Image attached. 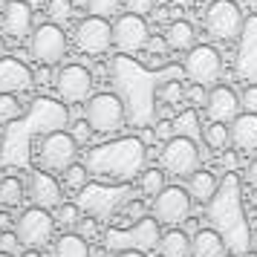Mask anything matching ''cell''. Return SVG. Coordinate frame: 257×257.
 I'll list each match as a JSON object with an SVG mask.
<instances>
[{
  "mask_svg": "<svg viewBox=\"0 0 257 257\" xmlns=\"http://www.w3.org/2000/svg\"><path fill=\"white\" fill-rule=\"evenodd\" d=\"M194 41H197V32H194V26L182 21V18H176L168 24L165 29V44L168 49H174V52H185V49H194Z\"/></svg>",
  "mask_w": 257,
  "mask_h": 257,
  "instance_id": "22",
  "label": "cell"
},
{
  "mask_svg": "<svg viewBox=\"0 0 257 257\" xmlns=\"http://www.w3.org/2000/svg\"><path fill=\"white\" fill-rule=\"evenodd\" d=\"M121 211H124V217H127L130 222H139L142 217H145V202H142V199H124Z\"/></svg>",
  "mask_w": 257,
  "mask_h": 257,
  "instance_id": "35",
  "label": "cell"
},
{
  "mask_svg": "<svg viewBox=\"0 0 257 257\" xmlns=\"http://www.w3.org/2000/svg\"><path fill=\"white\" fill-rule=\"evenodd\" d=\"M72 12H75V6H72V0H47V15H49V24H70L72 21Z\"/></svg>",
  "mask_w": 257,
  "mask_h": 257,
  "instance_id": "30",
  "label": "cell"
},
{
  "mask_svg": "<svg viewBox=\"0 0 257 257\" xmlns=\"http://www.w3.org/2000/svg\"><path fill=\"white\" fill-rule=\"evenodd\" d=\"M182 72L191 78V84H202V87H208V84H214L217 78H220V72H222L220 52H217L214 47H208V44H199V47L188 49Z\"/></svg>",
  "mask_w": 257,
  "mask_h": 257,
  "instance_id": "13",
  "label": "cell"
},
{
  "mask_svg": "<svg viewBox=\"0 0 257 257\" xmlns=\"http://www.w3.org/2000/svg\"><path fill=\"white\" fill-rule=\"evenodd\" d=\"M84 118L93 127V133L110 136L124 124V101L116 93H95L84 104Z\"/></svg>",
  "mask_w": 257,
  "mask_h": 257,
  "instance_id": "4",
  "label": "cell"
},
{
  "mask_svg": "<svg viewBox=\"0 0 257 257\" xmlns=\"http://www.w3.org/2000/svg\"><path fill=\"white\" fill-rule=\"evenodd\" d=\"M217 191H220V179L211 174V171H194V174L188 176V194L191 199H197L202 205H208L211 199L217 197Z\"/></svg>",
  "mask_w": 257,
  "mask_h": 257,
  "instance_id": "21",
  "label": "cell"
},
{
  "mask_svg": "<svg viewBox=\"0 0 257 257\" xmlns=\"http://www.w3.org/2000/svg\"><path fill=\"white\" fill-rule=\"evenodd\" d=\"M237 72L248 84H257V18L251 15L240 32V55H237Z\"/></svg>",
  "mask_w": 257,
  "mask_h": 257,
  "instance_id": "16",
  "label": "cell"
},
{
  "mask_svg": "<svg viewBox=\"0 0 257 257\" xmlns=\"http://www.w3.org/2000/svg\"><path fill=\"white\" fill-rule=\"evenodd\" d=\"M3 52H6V44H3V38H0V58H3Z\"/></svg>",
  "mask_w": 257,
  "mask_h": 257,
  "instance_id": "53",
  "label": "cell"
},
{
  "mask_svg": "<svg viewBox=\"0 0 257 257\" xmlns=\"http://www.w3.org/2000/svg\"><path fill=\"white\" fill-rule=\"evenodd\" d=\"M245 176H248V182H251V188L257 191V156L251 159V165H248V171H245Z\"/></svg>",
  "mask_w": 257,
  "mask_h": 257,
  "instance_id": "44",
  "label": "cell"
},
{
  "mask_svg": "<svg viewBox=\"0 0 257 257\" xmlns=\"http://www.w3.org/2000/svg\"><path fill=\"white\" fill-rule=\"evenodd\" d=\"M0 231H15L12 214H0Z\"/></svg>",
  "mask_w": 257,
  "mask_h": 257,
  "instance_id": "46",
  "label": "cell"
},
{
  "mask_svg": "<svg viewBox=\"0 0 257 257\" xmlns=\"http://www.w3.org/2000/svg\"><path fill=\"white\" fill-rule=\"evenodd\" d=\"M72 41L84 55H104L113 47V24L107 18H98V15H87L78 21Z\"/></svg>",
  "mask_w": 257,
  "mask_h": 257,
  "instance_id": "7",
  "label": "cell"
},
{
  "mask_svg": "<svg viewBox=\"0 0 257 257\" xmlns=\"http://www.w3.org/2000/svg\"><path fill=\"white\" fill-rule=\"evenodd\" d=\"M21 101L15 98L12 93H0V124H9V121H15V118L21 116Z\"/></svg>",
  "mask_w": 257,
  "mask_h": 257,
  "instance_id": "32",
  "label": "cell"
},
{
  "mask_svg": "<svg viewBox=\"0 0 257 257\" xmlns=\"http://www.w3.org/2000/svg\"><path fill=\"white\" fill-rule=\"evenodd\" d=\"M15 234H18V243L24 248H44L52 243V234H55V217L47 208H26L18 220H15Z\"/></svg>",
  "mask_w": 257,
  "mask_h": 257,
  "instance_id": "6",
  "label": "cell"
},
{
  "mask_svg": "<svg viewBox=\"0 0 257 257\" xmlns=\"http://www.w3.org/2000/svg\"><path fill=\"white\" fill-rule=\"evenodd\" d=\"M202 142L208 145V151H225L231 145V130L225 121H211L208 127H202Z\"/></svg>",
  "mask_w": 257,
  "mask_h": 257,
  "instance_id": "25",
  "label": "cell"
},
{
  "mask_svg": "<svg viewBox=\"0 0 257 257\" xmlns=\"http://www.w3.org/2000/svg\"><path fill=\"white\" fill-rule=\"evenodd\" d=\"M240 104L245 107V113H257V84H248L240 93Z\"/></svg>",
  "mask_w": 257,
  "mask_h": 257,
  "instance_id": "38",
  "label": "cell"
},
{
  "mask_svg": "<svg viewBox=\"0 0 257 257\" xmlns=\"http://www.w3.org/2000/svg\"><path fill=\"white\" fill-rule=\"evenodd\" d=\"M153 95H156V101H165V104H179L185 98V87H182L179 78H168V81H162L156 87Z\"/></svg>",
  "mask_w": 257,
  "mask_h": 257,
  "instance_id": "29",
  "label": "cell"
},
{
  "mask_svg": "<svg viewBox=\"0 0 257 257\" xmlns=\"http://www.w3.org/2000/svg\"><path fill=\"white\" fill-rule=\"evenodd\" d=\"M208 217L214 222V228L225 237V243L231 245L234 251H245L248 248V234H245V222H243V214L237 211L240 205V176L228 171L225 179L220 182V191L217 197L208 202Z\"/></svg>",
  "mask_w": 257,
  "mask_h": 257,
  "instance_id": "2",
  "label": "cell"
},
{
  "mask_svg": "<svg viewBox=\"0 0 257 257\" xmlns=\"http://www.w3.org/2000/svg\"><path fill=\"white\" fill-rule=\"evenodd\" d=\"M0 26H3V35H9L12 41H26L35 32V26H32V6L26 0H9L3 6V15H0Z\"/></svg>",
  "mask_w": 257,
  "mask_h": 257,
  "instance_id": "15",
  "label": "cell"
},
{
  "mask_svg": "<svg viewBox=\"0 0 257 257\" xmlns=\"http://www.w3.org/2000/svg\"><path fill=\"white\" fill-rule=\"evenodd\" d=\"M24 202V182L18 176H3L0 179V205L3 208H18Z\"/></svg>",
  "mask_w": 257,
  "mask_h": 257,
  "instance_id": "26",
  "label": "cell"
},
{
  "mask_svg": "<svg viewBox=\"0 0 257 257\" xmlns=\"http://www.w3.org/2000/svg\"><path fill=\"white\" fill-rule=\"evenodd\" d=\"M159 251H162V257H191V237L179 228H171L162 234Z\"/></svg>",
  "mask_w": 257,
  "mask_h": 257,
  "instance_id": "23",
  "label": "cell"
},
{
  "mask_svg": "<svg viewBox=\"0 0 257 257\" xmlns=\"http://www.w3.org/2000/svg\"><path fill=\"white\" fill-rule=\"evenodd\" d=\"M78 159V142L67 130H52L38 139V165L49 174H64Z\"/></svg>",
  "mask_w": 257,
  "mask_h": 257,
  "instance_id": "3",
  "label": "cell"
},
{
  "mask_svg": "<svg viewBox=\"0 0 257 257\" xmlns=\"http://www.w3.org/2000/svg\"><path fill=\"white\" fill-rule=\"evenodd\" d=\"M168 3H171V6H176V9H182V6H194L197 0H168Z\"/></svg>",
  "mask_w": 257,
  "mask_h": 257,
  "instance_id": "50",
  "label": "cell"
},
{
  "mask_svg": "<svg viewBox=\"0 0 257 257\" xmlns=\"http://www.w3.org/2000/svg\"><path fill=\"white\" fill-rule=\"evenodd\" d=\"M165 47H168V44H165L162 38H151V41H148V49H151V52H165Z\"/></svg>",
  "mask_w": 257,
  "mask_h": 257,
  "instance_id": "47",
  "label": "cell"
},
{
  "mask_svg": "<svg viewBox=\"0 0 257 257\" xmlns=\"http://www.w3.org/2000/svg\"><path fill=\"white\" fill-rule=\"evenodd\" d=\"M251 248H254V251H257V234H254V240H251Z\"/></svg>",
  "mask_w": 257,
  "mask_h": 257,
  "instance_id": "54",
  "label": "cell"
},
{
  "mask_svg": "<svg viewBox=\"0 0 257 257\" xmlns=\"http://www.w3.org/2000/svg\"><path fill=\"white\" fill-rule=\"evenodd\" d=\"M55 222L64 225V228H75V225L81 222V211H78V205H72V202H61L58 211H55Z\"/></svg>",
  "mask_w": 257,
  "mask_h": 257,
  "instance_id": "33",
  "label": "cell"
},
{
  "mask_svg": "<svg viewBox=\"0 0 257 257\" xmlns=\"http://www.w3.org/2000/svg\"><path fill=\"white\" fill-rule=\"evenodd\" d=\"M162 231H159V220L156 217H142L139 222H133L127 231H110L107 234V248H159Z\"/></svg>",
  "mask_w": 257,
  "mask_h": 257,
  "instance_id": "9",
  "label": "cell"
},
{
  "mask_svg": "<svg viewBox=\"0 0 257 257\" xmlns=\"http://www.w3.org/2000/svg\"><path fill=\"white\" fill-rule=\"evenodd\" d=\"M240 107H243V104H240V95L234 93L231 87L217 84L214 90H208V98H205V113H208L211 121H234Z\"/></svg>",
  "mask_w": 257,
  "mask_h": 257,
  "instance_id": "17",
  "label": "cell"
},
{
  "mask_svg": "<svg viewBox=\"0 0 257 257\" xmlns=\"http://www.w3.org/2000/svg\"><path fill=\"white\" fill-rule=\"evenodd\" d=\"M0 257H15V254H9V251H0Z\"/></svg>",
  "mask_w": 257,
  "mask_h": 257,
  "instance_id": "55",
  "label": "cell"
},
{
  "mask_svg": "<svg viewBox=\"0 0 257 257\" xmlns=\"http://www.w3.org/2000/svg\"><path fill=\"white\" fill-rule=\"evenodd\" d=\"M153 116L156 121H174V104H165V101H153Z\"/></svg>",
  "mask_w": 257,
  "mask_h": 257,
  "instance_id": "40",
  "label": "cell"
},
{
  "mask_svg": "<svg viewBox=\"0 0 257 257\" xmlns=\"http://www.w3.org/2000/svg\"><path fill=\"white\" fill-rule=\"evenodd\" d=\"M185 98H188L194 107H205V98H208V93H205V87H202V84H194L191 90H185Z\"/></svg>",
  "mask_w": 257,
  "mask_h": 257,
  "instance_id": "39",
  "label": "cell"
},
{
  "mask_svg": "<svg viewBox=\"0 0 257 257\" xmlns=\"http://www.w3.org/2000/svg\"><path fill=\"white\" fill-rule=\"evenodd\" d=\"M174 136H188V139H202V127H199L197 110H185L174 116Z\"/></svg>",
  "mask_w": 257,
  "mask_h": 257,
  "instance_id": "27",
  "label": "cell"
},
{
  "mask_svg": "<svg viewBox=\"0 0 257 257\" xmlns=\"http://www.w3.org/2000/svg\"><path fill=\"white\" fill-rule=\"evenodd\" d=\"M29 52L32 58L41 61V64H58L64 55H67V35L58 24H41L35 26V32L29 35Z\"/></svg>",
  "mask_w": 257,
  "mask_h": 257,
  "instance_id": "11",
  "label": "cell"
},
{
  "mask_svg": "<svg viewBox=\"0 0 257 257\" xmlns=\"http://www.w3.org/2000/svg\"><path fill=\"white\" fill-rule=\"evenodd\" d=\"M202 24H205V32L214 41H234L243 32L245 18L234 0H214L202 15Z\"/></svg>",
  "mask_w": 257,
  "mask_h": 257,
  "instance_id": "5",
  "label": "cell"
},
{
  "mask_svg": "<svg viewBox=\"0 0 257 257\" xmlns=\"http://www.w3.org/2000/svg\"><path fill=\"white\" fill-rule=\"evenodd\" d=\"M18 234L15 231H0V251H9V254H15L18 251Z\"/></svg>",
  "mask_w": 257,
  "mask_h": 257,
  "instance_id": "42",
  "label": "cell"
},
{
  "mask_svg": "<svg viewBox=\"0 0 257 257\" xmlns=\"http://www.w3.org/2000/svg\"><path fill=\"white\" fill-rule=\"evenodd\" d=\"M191 194L188 188H179V185H165L156 197H153V217L165 225H179V222L188 220L191 214Z\"/></svg>",
  "mask_w": 257,
  "mask_h": 257,
  "instance_id": "12",
  "label": "cell"
},
{
  "mask_svg": "<svg viewBox=\"0 0 257 257\" xmlns=\"http://www.w3.org/2000/svg\"><path fill=\"white\" fill-rule=\"evenodd\" d=\"M231 142L243 153L257 151V113H240L231 121Z\"/></svg>",
  "mask_w": 257,
  "mask_h": 257,
  "instance_id": "20",
  "label": "cell"
},
{
  "mask_svg": "<svg viewBox=\"0 0 257 257\" xmlns=\"http://www.w3.org/2000/svg\"><path fill=\"white\" fill-rule=\"evenodd\" d=\"M52 257H90V243L81 234H61L52 245Z\"/></svg>",
  "mask_w": 257,
  "mask_h": 257,
  "instance_id": "24",
  "label": "cell"
},
{
  "mask_svg": "<svg viewBox=\"0 0 257 257\" xmlns=\"http://www.w3.org/2000/svg\"><path fill=\"white\" fill-rule=\"evenodd\" d=\"M55 93L64 104H87L93 93V75L81 64H67L55 72Z\"/></svg>",
  "mask_w": 257,
  "mask_h": 257,
  "instance_id": "10",
  "label": "cell"
},
{
  "mask_svg": "<svg viewBox=\"0 0 257 257\" xmlns=\"http://www.w3.org/2000/svg\"><path fill=\"white\" fill-rule=\"evenodd\" d=\"M139 188H142V194L156 197V194L165 188V171L162 168H145V171L139 174Z\"/></svg>",
  "mask_w": 257,
  "mask_h": 257,
  "instance_id": "28",
  "label": "cell"
},
{
  "mask_svg": "<svg viewBox=\"0 0 257 257\" xmlns=\"http://www.w3.org/2000/svg\"><path fill=\"white\" fill-rule=\"evenodd\" d=\"M29 6H41V3H47V0H26Z\"/></svg>",
  "mask_w": 257,
  "mask_h": 257,
  "instance_id": "52",
  "label": "cell"
},
{
  "mask_svg": "<svg viewBox=\"0 0 257 257\" xmlns=\"http://www.w3.org/2000/svg\"><path fill=\"white\" fill-rule=\"evenodd\" d=\"M124 6V0H87V12L98 18H110Z\"/></svg>",
  "mask_w": 257,
  "mask_h": 257,
  "instance_id": "34",
  "label": "cell"
},
{
  "mask_svg": "<svg viewBox=\"0 0 257 257\" xmlns=\"http://www.w3.org/2000/svg\"><path fill=\"white\" fill-rule=\"evenodd\" d=\"M139 139L145 142V145H153V142L159 139V136H156V130H151V127H145V130H139Z\"/></svg>",
  "mask_w": 257,
  "mask_h": 257,
  "instance_id": "45",
  "label": "cell"
},
{
  "mask_svg": "<svg viewBox=\"0 0 257 257\" xmlns=\"http://www.w3.org/2000/svg\"><path fill=\"white\" fill-rule=\"evenodd\" d=\"M145 142L139 136H124V139L98 145L87 153V171L98 179H113V182H127L133 176H139L142 165H145Z\"/></svg>",
  "mask_w": 257,
  "mask_h": 257,
  "instance_id": "1",
  "label": "cell"
},
{
  "mask_svg": "<svg viewBox=\"0 0 257 257\" xmlns=\"http://www.w3.org/2000/svg\"><path fill=\"white\" fill-rule=\"evenodd\" d=\"M124 9L145 18V15H151L153 9H156V0H124Z\"/></svg>",
  "mask_w": 257,
  "mask_h": 257,
  "instance_id": "36",
  "label": "cell"
},
{
  "mask_svg": "<svg viewBox=\"0 0 257 257\" xmlns=\"http://www.w3.org/2000/svg\"><path fill=\"white\" fill-rule=\"evenodd\" d=\"M162 171L165 174H174V176H191L199 168V148L194 139L188 136H174V139L165 142L162 148Z\"/></svg>",
  "mask_w": 257,
  "mask_h": 257,
  "instance_id": "8",
  "label": "cell"
},
{
  "mask_svg": "<svg viewBox=\"0 0 257 257\" xmlns=\"http://www.w3.org/2000/svg\"><path fill=\"white\" fill-rule=\"evenodd\" d=\"M156 136L159 139H174V121H159L156 124Z\"/></svg>",
  "mask_w": 257,
  "mask_h": 257,
  "instance_id": "43",
  "label": "cell"
},
{
  "mask_svg": "<svg viewBox=\"0 0 257 257\" xmlns=\"http://www.w3.org/2000/svg\"><path fill=\"white\" fill-rule=\"evenodd\" d=\"M116 257H145V251H139V248H121Z\"/></svg>",
  "mask_w": 257,
  "mask_h": 257,
  "instance_id": "48",
  "label": "cell"
},
{
  "mask_svg": "<svg viewBox=\"0 0 257 257\" xmlns=\"http://www.w3.org/2000/svg\"><path fill=\"white\" fill-rule=\"evenodd\" d=\"M61 176H64V188H70V191H84V188H87V179H90V171H87V165L75 162Z\"/></svg>",
  "mask_w": 257,
  "mask_h": 257,
  "instance_id": "31",
  "label": "cell"
},
{
  "mask_svg": "<svg viewBox=\"0 0 257 257\" xmlns=\"http://www.w3.org/2000/svg\"><path fill=\"white\" fill-rule=\"evenodd\" d=\"M21 257H44V254H41V248H26Z\"/></svg>",
  "mask_w": 257,
  "mask_h": 257,
  "instance_id": "51",
  "label": "cell"
},
{
  "mask_svg": "<svg viewBox=\"0 0 257 257\" xmlns=\"http://www.w3.org/2000/svg\"><path fill=\"white\" fill-rule=\"evenodd\" d=\"M29 197L38 208H58L61 205V182L49 171H35L29 176Z\"/></svg>",
  "mask_w": 257,
  "mask_h": 257,
  "instance_id": "18",
  "label": "cell"
},
{
  "mask_svg": "<svg viewBox=\"0 0 257 257\" xmlns=\"http://www.w3.org/2000/svg\"><path fill=\"white\" fill-rule=\"evenodd\" d=\"M228 243L217 228H197L191 237V257H225Z\"/></svg>",
  "mask_w": 257,
  "mask_h": 257,
  "instance_id": "19",
  "label": "cell"
},
{
  "mask_svg": "<svg viewBox=\"0 0 257 257\" xmlns=\"http://www.w3.org/2000/svg\"><path fill=\"white\" fill-rule=\"evenodd\" d=\"M70 133H72V136H75V142L81 145V142H87V139H90V136H93V127L87 124V118H78V121H75V127H72Z\"/></svg>",
  "mask_w": 257,
  "mask_h": 257,
  "instance_id": "41",
  "label": "cell"
},
{
  "mask_svg": "<svg viewBox=\"0 0 257 257\" xmlns=\"http://www.w3.org/2000/svg\"><path fill=\"white\" fill-rule=\"evenodd\" d=\"M75 231H78V234L84 237V240L90 243L95 234H98V220H95V217H81V222L75 225Z\"/></svg>",
  "mask_w": 257,
  "mask_h": 257,
  "instance_id": "37",
  "label": "cell"
},
{
  "mask_svg": "<svg viewBox=\"0 0 257 257\" xmlns=\"http://www.w3.org/2000/svg\"><path fill=\"white\" fill-rule=\"evenodd\" d=\"M222 165H225L228 171H234V165H237V156H234V153H225V156H222Z\"/></svg>",
  "mask_w": 257,
  "mask_h": 257,
  "instance_id": "49",
  "label": "cell"
},
{
  "mask_svg": "<svg viewBox=\"0 0 257 257\" xmlns=\"http://www.w3.org/2000/svg\"><path fill=\"white\" fill-rule=\"evenodd\" d=\"M148 41H151V26L142 15L124 12L121 18H116L113 24V44H116L121 52H142L148 49Z\"/></svg>",
  "mask_w": 257,
  "mask_h": 257,
  "instance_id": "14",
  "label": "cell"
}]
</instances>
